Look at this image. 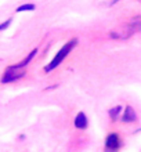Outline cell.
I'll return each instance as SVG.
<instances>
[{"mask_svg":"<svg viewBox=\"0 0 141 152\" xmlns=\"http://www.w3.org/2000/svg\"><path fill=\"white\" fill-rule=\"evenodd\" d=\"M76 44H77V39H71L68 43H65L64 46L60 48V51L53 57V60L45 66V72L48 73V72H51V71H54V69H56L57 66H58V65H60L61 62L69 56V53L72 51L73 47H75Z\"/></svg>","mask_w":141,"mask_h":152,"instance_id":"1","label":"cell"},{"mask_svg":"<svg viewBox=\"0 0 141 152\" xmlns=\"http://www.w3.org/2000/svg\"><path fill=\"white\" fill-rule=\"evenodd\" d=\"M25 75V68H21L20 65H11L6 69L4 75L1 76V83H11L15 80L21 79Z\"/></svg>","mask_w":141,"mask_h":152,"instance_id":"2","label":"cell"},{"mask_svg":"<svg viewBox=\"0 0 141 152\" xmlns=\"http://www.w3.org/2000/svg\"><path fill=\"white\" fill-rule=\"evenodd\" d=\"M138 29H141V22H132V24L125 25L123 28L118 29L111 32V37L113 39H126V37L132 36L134 32H137Z\"/></svg>","mask_w":141,"mask_h":152,"instance_id":"3","label":"cell"},{"mask_svg":"<svg viewBox=\"0 0 141 152\" xmlns=\"http://www.w3.org/2000/svg\"><path fill=\"white\" fill-rule=\"evenodd\" d=\"M104 152H118L122 147V140L118 133H109L105 137Z\"/></svg>","mask_w":141,"mask_h":152,"instance_id":"4","label":"cell"},{"mask_svg":"<svg viewBox=\"0 0 141 152\" xmlns=\"http://www.w3.org/2000/svg\"><path fill=\"white\" fill-rule=\"evenodd\" d=\"M73 124H75V127L79 129V130H85L87 129L89 126V119H87V116H86L85 112H79L73 120Z\"/></svg>","mask_w":141,"mask_h":152,"instance_id":"5","label":"cell"},{"mask_svg":"<svg viewBox=\"0 0 141 152\" xmlns=\"http://www.w3.org/2000/svg\"><path fill=\"white\" fill-rule=\"evenodd\" d=\"M136 120H137V115L134 112V109L132 107H126L125 112L122 115V122L123 123H133Z\"/></svg>","mask_w":141,"mask_h":152,"instance_id":"6","label":"cell"},{"mask_svg":"<svg viewBox=\"0 0 141 152\" xmlns=\"http://www.w3.org/2000/svg\"><path fill=\"white\" fill-rule=\"evenodd\" d=\"M121 112H122V107L121 105H116V107H113V108H111L108 111V115H109V118L112 120H116L118 118H119V115H121Z\"/></svg>","mask_w":141,"mask_h":152,"instance_id":"7","label":"cell"},{"mask_svg":"<svg viewBox=\"0 0 141 152\" xmlns=\"http://www.w3.org/2000/svg\"><path fill=\"white\" fill-rule=\"evenodd\" d=\"M35 4H22V6H20V7H17L15 12H24V11H33L35 10Z\"/></svg>","mask_w":141,"mask_h":152,"instance_id":"8","label":"cell"},{"mask_svg":"<svg viewBox=\"0 0 141 152\" xmlns=\"http://www.w3.org/2000/svg\"><path fill=\"white\" fill-rule=\"evenodd\" d=\"M10 24H11V20L4 21L3 24H0V31H4V29H7L8 26H10Z\"/></svg>","mask_w":141,"mask_h":152,"instance_id":"9","label":"cell"},{"mask_svg":"<svg viewBox=\"0 0 141 152\" xmlns=\"http://www.w3.org/2000/svg\"><path fill=\"white\" fill-rule=\"evenodd\" d=\"M118 1H119V0H113V1H112V4H115V3H118Z\"/></svg>","mask_w":141,"mask_h":152,"instance_id":"10","label":"cell"}]
</instances>
